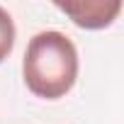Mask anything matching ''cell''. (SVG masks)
Returning a JSON list of instances; mask_svg holds the SVG:
<instances>
[{
    "label": "cell",
    "instance_id": "6da1fadb",
    "mask_svg": "<svg viewBox=\"0 0 124 124\" xmlns=\"http://www.w3.org/2000/svg\"><path fill=\"white\" fill-rule=\"evenodd\" d=\"M22 76L27 88L44 100L63 97L78 78V51L76 44L56 29L39 32L29 39Z\"/></svg>",
    "mask_w": 124,
    "mask_h": 124
},
{
    "label": "cell",
    "instance_id": "7a4b0ae2",
    "mask_svg": "<svg viewBox=\"0 0 124 124\" xmlns=\"http://www.w3.org/2000/svg\"><path fill=\"white\" fill-rule=\"evenodd\" d=\"M56 8L83 29L109 27L122 12L119 0H78V3H56Z\"/></svg>",
    "mask_w": 124,
    "mask_h": 124
},
{
    "label": "cell",
    "instance_id": "3957f363",
    "mask_svg": "<svg viewBox=\"0 0 124 124\" xmlns=\"http://www.w3.org/2000/svg\"><path fill=\"white\" fill-rule=\"evenodd\" d=\"M15 46V22L5 8H0V63L10 56Z\"/></svg>",
    "mask_w": 124,
    "mask_h": 124
}]
</instances>
